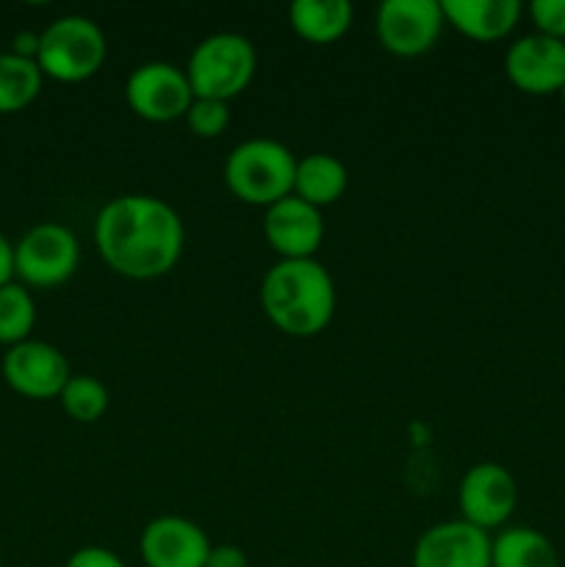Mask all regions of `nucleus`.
I'll list each match as a JSON object with an SVG mask.
<instances>
[{
  "label": "nucleus",
  "mask_w": 565,
  "mask_h": 567,
  "mask_svg": "<svg viewBox=\"0 0 565 567\" xmlns=\"http://www.w3.org/2000/svg\"><path fill=\"white\" fill-rule=\"evenodd\" d=\"M109 55L103 28L83 14H66L39 33L37 64L44 78L81 83L97 75Z\"/></svg>",
  "instance_id": "5"
},
{
  "label": "nucleus",
  "mask_w": 565,
  "mask_h": 567,
  "mask_svg": "<svg viewBox=\"0 0 565 567\" xmlns=\"http://www.w3.org/2000/svg\"><path fill=\"white\" fill-rule=\"evenodd\" d=\"M458 504L465 524L482 532L499 529L515 513L518 485L504 465L476 463L465 471L463 482H460Z\"/></svg>",
  "instance_id": "9"
},
{
  "label": "nucleus",
  "mask_w": 565,
  "mask_h": 567,
  "mask_svg": "<svg viewBox=\"0 0 565 567\" xmlns=\"http://www.w3.org/2000/svg\"><path fill=\"white\" fill-rule=\"evenodd\" d=\"M487 532L460 520H443L421 532L413 546V567H491Z\"/></svg>",
  "instance_id": "14"
},
{
  "label": "nucleus",
  "mask_w": 565,
  "mask_h": 567,
  "mask_svg": "<svg viewBox=\"0 0 565 567\" xmlns=\"http://www.w3.org/2000/svg\"><path fill=\"white\" fill-rule=\"evenodd\" d=\"M504 72L510 83L524 94L546 97L565 86V42L543 33L515 39L504 53Z\"/></svg>",
  "instance_id": "11"
},
{
  "label": "nucleus",
  "mask_w": 565,
  "mask_h": 567,
  "mask_svg": "<svg viewBox=\"0 0 565 567\" xmlns=\"http://www.w3.org/2000/svg\"><path fill=\"white\" fill-rule=\"evenodd\" d=\"M138 554L147 567H205L210 540L194 520L181 515H158L144 526Z\"/></svg>",
  "instance_id": "12"
},
{
  "label": "nucleus",
  "mask_w": 565,
  "mask_h": 567,
  "mask_svg": "<svg viewBox=\"0 0 565 567\" xmlns=\"http://www.w3.org/2000/svg\"><path fill=\"white\" fill-rule=\"evenodd\" d=\"M37 324V305L22 282H9L0 288V343L17 347L28 341Z\"/></svg>",
  "instance_id": "20"
},
{
  "label": "nucleus",
  "mask_w": 565,
  "mask_h": 567,
  "mask_svg": "<svg viewBox=\"0 0 565 567\" xmlns=\"http://www.w3.org/2000/svg\"><path fill=\"white\" fill-rule=\"evenodd\" d=\"M59 402L72 421H78V424H94V421H100L105 415L111 396L109 388L97 377L72 374L64 391H61Z\"/></svg>",
  "instance_id": "21"
},
{
  "label": "nucleus",
  "mask_w": 565,
  "mask_h": 567,
  "mask_svg": "<svg viewBox=\"0 0 565 567\" xmlns=\"http://www.w3.org/2000/svg\"><path fill=\"white\" fill-rule=\"evenodd\" d=\"M491 567H559V554L543 532L510 526L491 540Z\"/></svg>",
  "instance_id": "18"
},
{
  "label": "nucleus",
  "mask_w": 565,
  "mask_h": 567,
  "mask_svg": "<svg viewBox=\"0 0 565 567\" xmlns=\"http://www.w3.org/2000/svg\"><path fill=\"white\" fill-rule=\"evenodd\" d=\"M446 28L438 0H386L377 9V39L399 59L430 53Z\"/></svg>",
  "instance_id": "7"
},
{
  "label": "nucleus",
  "mask_w": 565,
  "mask_h": 567,
  "mask_svg": "<svg viewBox=\"0 0 565 567\" xmlns=\"http://www.w3.org/2000/svg\"><path fill=\"white\" fill-rule=\"evenodd\" d=\"M64 567H127V565L122 563L120 554H114L111 548L83 546L70 554V559H66Z\"/></svg>",
  "instance_id": "24"
},
{
  "label": "nucleus",
  "mask_w": 565,
  "mask_h": 567,
  "mask_svg": "<svg viewBox=\"0 0 565 567\" xmlns=\"http://www.w3.org/2000/svg\"><path fill=\"white\" fill-rule=\"evenodd\" d=\"M3 377L14 393L37 402L59 399L72 371L64 352L48 341H28L9 347L3 354Z\"/></svg>",
  "instance_id": "10"
},
{
  "label": "nucleus",
  "mask_w": 565,
  "mask_h": 567,
  "mask_svg": "<svg viewBox=\"0 0 565 567\" xmlns=\"http://www.w3.org/2000/svg\"><path fill=\"white\" fill-rule=\"evenodd\" d=\"M559 100H563V105H565V86L559 89Z\"/></svg>",
  "instance_id": "28"
},
{
  "label": "nucleus",
  "mask_w": 565,
  "mask_h": 567,
  "mask_svg": "<svg viewBox=\"0 0 565 567\" xmlns=\"http://www.w3.org/2000/svg\"><path fill=\"white\" fill-rule=\"evenodd\" d=\"M125 100L136 116L147 122L183 120L194 103L186 70L170 61H144L127 75Z\"/></svg>",
  "instance_id": "8"
},
{
  "label": "nucleus",
  "mask_w": 565,
  "mask_h": 567,
  "mask_svg": "<svg viewBox=\"0 0 565 567\" xmlns=\"http://www.w3.org/2000/svg\"><path fill=\"white\" fill-rule=\"evenodd\" d=\"M355 9L347 0H294L288 9L294 33L310 44H332L352 28Z\"/></svg>",
  "instance_id": "17"
},
{
  "label": "nucleus",
  "mask_w": 565,
  "mask_h": 567,
  "mask_svg": "<svg viewBox=\"0 0 565 567\" xmlns=\"http://www.w3.org/2000/svg\"><path fill=\"white\" fill-rule=\"evenodd\" d=\"M44 75L37 61L20 59L9 50L0 53V114L28 109L42 92Z\"/></svg>",
  "instance_id": "19"
},
{
  "label": "nucleus",
  "mask_w": 565,
  "mask_h": 567,
  "mask_svg": "<svg viewBox=\"0 0 565 567\" xmlns=\"http://www.w3.org/2000/svg\"><path fill=\"white\" fill-rule=\"evenodd\" d=\"M0 567H3V559H0Z\"/></svg>",
  "instance_id": "29"
},
{
  "label": "nucleus",
  "mask_w": 565,
  "mask_h": 567,
  "mask_svg": "<svg viewBox=\"0 0 565 567\" xmlns=\"http://www.w3.org/2000/svg\"><path fill=\"white\" fill-rule=\"evenodd\" d=\"M264 236L280 260H310L325 241V219L319 208L288 194L266 208Z\"/></svg>",
  "instance_id": "13"
},
{
  "label": "nucleus",
  "mask_w": 565,
  "mask_h": 567,
  "mask_svg": "<svg viewBox=\"0 0 565 567\" xmlns=\"http://www.w3.org/2000/svg\"><path fill=\"white\" fill-rule=\"evenodd\" d=\"M266 319L291 338H314L336 316V282L316 258L277 260L260 282Z\"/></svg>",
  "instance_id": "2"
},
{
  "label": "nucleus",
  "mask_w": 565,
  "mask_h": 567,
  "mask_svg": "<svg viewBox=\"0 0 565 567\" xmlns=\"http://www.w3.org/2000/svg\"><path fill=\"white\" fill-rule=\"evenodd\" d=\"M186 244L181 214L150 194H122L94 219V247L111 271L127 280H155L177 266Z\"/></svg>",
  "instance_id": "1"
},
{
  "label": "nucleus",
  "mask_w": 565,
  "mask_h": 567,
  "mask_svg": "<svg viewBox=\"0 0 565 567\" xmlns=\"http://www.w3.org/2000/svg\"><path fill=\"white\" fill-rule=\"evenodd\" d=\"M530 17L537 33L565 42V0H532Z\"/></svg>",
  "instance_id": "23"
},
{
  "label": "nucleus",
  "mask_w": 565,
  "mask_h": 567,
  "mask_svg": "<svg viewBox=\"0 0 565 567\" xmlns=\"http://www.w3.org/2000/svg\"><path fill=\"white\" fill-rule=\"evenodd\" d=\"M81 244L70 227L39 221L14 244V277L25 288H59L78 271Z\"/></svg>",
  "instance_id": "6"
},
{
  "label": "nucleus",
  "mask_w": 565,
  "mask_h": 567,
  "mask_svg": "<svg viewBox=\"0 0 565 567\" xmlns=\"http://www.w3.org/2000/svg\"><path fill=\"white\" fill-rule=\"evenodd\" d=\"M14 282V244L0 233V288Z\"/></svg>",
  "instance_id": "27"
},
{
  "label": "nucleus",
  "mask_w": 565,
  "mask_h": 567,
  "mask_svg": "<svg viewBox=\"0 0 565 567\" xmlns=\"http://www.w3.org/2000/svg\"><path fill=\"white\" fill-rule=\"evenodd\" d=\"M205 567H249V563L242 548L230 546V543H222V546H210Z\"/></svg>",
  "instance_id": "25"
},
{
  "label": "nucleus",
  "mask_w": 565,
  "mask_h": 567,
  "mask_svg": "<svg viewBox=\"0 0 565 567\" xmlns=\"http://www.w3.org/2000/svg\"><path fill=\"white\" fill-rule=\"evenodd\" d=\"M349 188V172L341 158L330 153H310L297 158V175H294V197L305 199L314 208L338 203Z\"/></svg>",
  "instance_id": "16"
},
{
  "label": "nucleus",
  "mask_w": 565,
  "mask_h": 567,
  "mask_svg": "<svg viewBox=\"0 0 565 567\" xmlns=\"http://www.w3.org/2000/svg\"><path fill=\"white\" fill-rule=\"evenodd\" d=\"M183 120L197 138H216L230 125V105L222 103V100L194 97Z\"/></svg>",
  "instance_id": "22"
},
{
  "label": "nucleus",
  "mask_w": 565,
  "mask_h": 567,
  "mask_svg": "<svg viewBox=\"0 0 565 567\" xmlns=\"http://www.w3.org/2000/svg\"><path fill=\"white\" fill-rule=\"evenodd\" d=\"M11 53L20 55V59L37 61L39 55V33L37 31H20L11 39Z\"/></svg>",
  "instance_id": "26"
},
{
  "label": "nucleus",
  "mask_w": 565,
  "mask_h": 567,
  "mask_svg": "<svg viewBox=\"0 0 565 567\" xmlns=\"http://www.w3.org/2000/svg\"><path fill=\"white\" fill-rule=\"evenodd\" d=\"M446 25L474 42H499L518 25L524 6L518 0H443Z\"/></svg>",
  "instance_id": "15"
},
{
  "label": "nucleus",
  "mask_w": 565,
  "mask_h": 567,
  "mask_svg": "<svg viewBox=\"0 0 565 567\" xmlns=\"http://www.w3.org/2000/svg\"><path fill=\"white\" fill-rule=\"evenodd\" d=\"M294 175L297 158L275 138H247L225 161V183L233 197L258 208H269L294 194Z\"/></svg>",
  "instance_id": "3"
},
{
  "label": "nucleus",
  "mask_w": 565,
  "mask_h": 567,
  "mask_svg": "<svg viewBox=\"0 0 565 567\" xmlns=\"http://www.w3.org/2000/svg\"><path fill=\"white\" fill-rule=\"evenodd\" d=\"M258 70V50L247 37L219 31L205 37L192 50L186 64L194 97H210L230 103L253 83Z\"/></svg>",
  "instance_id": "4"
}]
</instances>
